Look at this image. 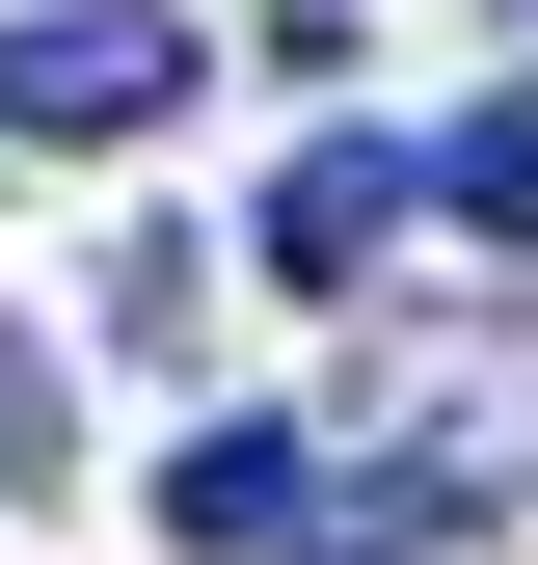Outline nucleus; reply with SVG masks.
Wrapping results in <instances>:
<instances>
[{
    "mask_svg": "<svg viewBox=\"0 0 538 565\" xmlns=\"http://www.w3.org/2000/svg\"><path fill=\"white\" fill-rule=\"evenodd\" d=\"M351 431H377V512H404V539L538 512V323H377Z\"/></svg>",
    "mask_w": 538,
    "mask_h": 565,
    "instance_id": "nucleus-1",
    "label": "nucleus"
},
{
    "mask_svg": "<svg viewBox=\"0 0 538 565\" xmlns=\"http://www.w3.org/2000/svg\"><path fill=\"white\" fill-rule=\"evenodd\" d=\"M162 108H189L162 0H28V28H0V135H28V162H108V135H162Z\"/></svg>",
    "mask_w": 538,
    "mask_h": 565,
    "instance_id": "nucleus-2",
    "label": "nucleus"
},
{
    "mask_svg": "<svg viewBox=\"0 0 538 565\" xmlns=\"http://www.w3.org/2000/svg\"><path fill=\"white\" fill-rule=\"evenodd\" d=\"M404 216H431V135H297V162H269V216H243V269H269V297H351Z\"/></svg>",
    "mask_w": 538,
    "mask_h": 565,
    "instance_id": "nucleus-3",
    "label": "nucleus"
},
{
    "mask_svg": "<svg viewBox=\"0 0 538 565\" xmlns=\"http://www.w3.org/2000/svg\"><path fill=\"white\" fill-rule=\"evenodd\" d=\"M162 539H216V565H297L323 512H297V431H162V484H134Z\"/></svg>",
    "mask_w": 538,
    "mask_h": 565,
    "instance_id": "nucleus-4",
    "label": "nucleus"
},
{
    "mask_svg": "<svg viewBox=\"0 0 538 565\" xmlns=\"http://www.w3.org/2000/svg\"><path fill=\"white\" fill-rule=\"evenodd\" d=\"M431 216H458V243H538V82L431 135Z\"/></svg>",
    "mask_w": 538,
    "mask_h": 565,
    "instance_id": "nucleus-5",
    "label": "nucleus"
},
{
    "mask_svg": "<svg viewBox=\"0 0 538 565\" xmlns=\"http://www.w3.org/2000/svg\"><path fill=\"white\" fill-rule=\"evenodd\" d=\"M189 323H216V243L134 216V243H108V350H189Z\"/></svg>",
    "mask_w": 538,
    "mask_h": 565,
    "instance_id": "nucleus-6",
    "label": "nucleus"
},
{
    "mask_svg": "<svg viewBox=\"0 0 538 565\" xmlns=\"http://www.w3.org/2000/svg\"><path fill=\"white\" fill-rule=\"evenodd\" d=\"M0 458H54V350L28 323H0Z\"/></svg>",
    "mask_w": 538,
    "mask_h": 565,
    "instance_id": "nucleus-7",
    "label": "nucleus"
},
{
    "mask_svg": "<svg viewBox=\"0 0 538 565\" xmlns=\"http://www.w3.org/2000/svg\"><path fill=\"white\" fill-rule=\"evenodd\" d=\"M512 28H538V0H512Z\"/></svg>",
    "mask_w": 538,
    "mask_h": 565,
    "instance_id": "nucleus-8",
    "label": "nucleus"
}]
</instances>
